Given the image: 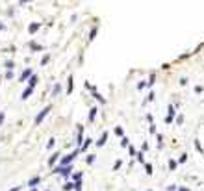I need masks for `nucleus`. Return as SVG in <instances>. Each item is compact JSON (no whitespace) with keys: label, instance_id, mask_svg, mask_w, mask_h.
Masks as SVG:
<instances>
[{"label":"nucleus","instance_id":"4","mask_svg":"<svg viewBox=\"0 0 204 191\" xmlns=\"http://www.w3.org/2000/svg\"><path fill=\"white\" fill-rule=\"evenodd\" d=\"M32 93H34V87H30V85H28V87H26L24 91H22L21 99H22V100H28V99H30V95H32Z\"/></svg>","mask_w":204,"mask_h":191},{"label":"nucleus","instance_id":"12","mask_svg":"<svg viewBox=\"0 0 204 191\" xmlns=\"http://www.w3.org/2000/svg\"><path fill=\"white\" fill-rule=\"evenodd\" d=\"M13 65H15V63H13L11 60H7V61H6V69H7V71H11V69H13Z\"/></svg>","mask_w":204,"mask_h":191},{"label":"nucleus","instance_id":"2","mask_svg":"<svg viewBox=\"0 0 204 191\" xmlns=\"http://www.w3.org/2000/svg\"><path fill=\"white\" fill-rule=\"evenodd\" d=\"M78 152H80V149H76L74 152H70V154H67V156H63V158L60 160V165H69V163L72 162L74 158H76V154H78Z\"/></svg>","mask_w":204,"mask_h":191},{"label":"nucleus","instance_id":"15","mask_svg":"<svg viewBox=\"0 0 204 191\" xmlns=\"http://www.w3.org/2000/svg\"><path fill=\"white\" fill-rule=\"evenodd\" d=\"M4 119H6V113H4V111H0V126H2V123H4Z\"/></svg>","mask_w":204,"mask_h":191},{"label":"nucleus","instance_id":"23","mask_svg":"<svg viewBox=\"0 0 204 191\" xmlns=\"http://www.w3.org/2000/svg\"><path fill=\"white\" fill-rule=\"evenodd\" d=\"M0 84H2V82H0Z\"/></svg>","mask_w":204,"mask_h":191},{"label":"nucleus","instance_id":"16","mask_svg":"<svg viewBox=\"0 0 204 191\" xmlns=\"http://www.w3.org/2000/svg\"><path fill=\"white\" fill-rule=\"evenodd\" d=\"M48 60H50V56H45V58H43V60H41V65H45V63H48Z\"/></svg>","mask_w":204,"mask_h":191},{"label":"nucleus","instance_id":"9","mask_svg":"<svg viewBox=\"0 0 204 191\" xmlns=\"http://www.w3.org/2000/svg\"><path fill=\"white\" fill-rule=\"evenodd\" d=\"M61 91V87H60V84H56L54 85V89H52V97H58V93Z\"/></svg>","mask_w":204,"mask_h":191},{"label":"nucleus","instance_id":"8","mask_svg":"<svg viewBox=\"0 0 204 191\" xmlns=\"http://www.w3.org/2000/svg\"><path fill=\"white\" fill-rule=\"evenodd\" d=\"M39 182H41V178H39V176H34L32 180L28 182V186H32V188H34V186H35V184H39Z\"/></svg>","mask_w":204,"mask_h":191},{"label":"nucleus","instance_id":"13","mask_svg":"<svg viewBox=\"0 0 204 191\" xmlns=\"http://www.w3.org/2000/svg\"><path fill=\"white\" fill-rule=\"evenodd\" d=\"M54 143H56V139H48V143H46V149H52Z\"/></svg>","mask_w":204,"mask_h":191},{"label":"nucleus","instance_id":"22","mask_svg":"<svg viewBox=\"0 0 204 191\" xmlns=\"http://www.w3.org/2000/svg\"><path fill=\"white\" fill-rule=\"evenodd\" d=\"M32 191H37V189H32Z\"/></svg>","mask_w":204,"mask_h":191},{"label":"nucleus","instance_id":"14","mask_svg":"<svg viewBox=\"0 0 204 191\" xmlns=\"http://www.w3.org/2000/svg\"><path fill=\"white\" fill-rule=\"evenodd\" d=\"M95 113H97V110L93 108V110H91V113H89V121H93V119H95Z\"/></svg>","mask_w":204,"mask_h":191},{"label":"nucleus","instance_id":"20","mask_svg":"<svg viewBox=\"0 0 204 191\" xmlns=\"http://www.w3.org/2000/svg\"><path fill=\"white\" fill-rule=\"evenodd\" d=\"M26 2H32V0H19V4H26Z\"/></svg>","mask_w":204,"mask_h":191},{"label":"nucleus","instance_id":"1","mask_svg":"<svg viewBox=\"0 0 204 191\" xmlns=\"http://www.w3.org/2000/svg\"><path fill=\"white\" fill-rule=\"evenodd\" d=\"M50 110H52V104H48V106H45V108H43L41 111H39V115L35 117V121H34V124H35V126H37V124H41V121L45 119L46 115H48V111H50Z\"/></svg>","mask_w":204,"mask_h":191},{"label":"nucleus","instance_id":"19","mask_svg":"<svg viewBox=\"0 0 204 191\" xmlns=\"http://www.w3.org/2000/svg\"><path fill=\"white\" fill-rule=\"evenodd\" d=\"M89 145H91V139H85V145H84V147H82V149H87V147H89Z\"/></svg>","mask_w":204,"mask_h":191},{"label":"nucleus","instance_id":"11","mask_svg":"<svg viewBox=\"0 0 204 191\" xmlns=\"http://www.w3.org/2000/svg\"><path fill=\"white\" fill-rule=\"evenodd\" d=\"M72 93V76H69V85H67V95Z\"/></svg>","mask_w":204,"mask_h":191},{"label":"nucleus","instance_id":"10","mask_svg":"<svg viewBox=\"0 0 204 191\" xmlns=\"http://www.w3.org/2000/svg\"><path fill=\"white\" fill-rule=\"evenodd\" d=\"M30 48H32V50H43V46H41V45H37V43H34V41H32V43H30Z\"/></svg>","mask_w":204,"mask_h":191},{"label":"nucleus","instance_id":"7","mask_svg":"<svg viewBox=\"0 0 204 191\" xmlns=\"http://www.w3.org/2000/svg\"><path fill=\"white\" fill-rule=\"evenodd\" d=\"M28 85H30V87H35V85H37V80H39V78H37V74H32V76H30L28 78Z\"/></svg>","mask_w":204,"mask_h":191},{"label":"nucleus","instance_id":"18","mask_svg":"<svg viewBox=\"0 0 204 191\" xmlns=\"http://www.w3.org/2000/svg\"><path fill=\"white\" fill-rule=\"evenodd\" d=\"M106 137H108V135H106V134H104V135H102V137H100V141H99V145H104V141H106Z\"/></svg>","mask_w":204,"mask_h":191},{"label":"nucleus","instance_id":"3","mask_svg":"<svg viewBox=\"0 0 204 191\" xmlns=\"http://www.w3.org/2000/svg\"><path fill=\"white\" fill-rule=\"evenodd\" d=\"M32 74H34V71H32L30 67H28V69H24V71H22V74L19 76V82H26V80H28V78L32 76Z\"/></svg>","mask_w":204,"mask_h":191},{"label":"nucleus","instance_id":"6","mask_svg":"<svg viewBox=\"0 0 204 191\" xmlns=\"http://www.w3.org/2000/svg\"><path fill=\"white\" fill-rule=\"evenodd\" d=\"M58 160H60V152H54V154L48 158V165H54V163H56Z\"/></svg>","mask_w":204,"mask_h":191},{"label":"nucleus","instance_id":"17","mask_svg":"<svg viewBox=\"0 0 204 191\" xmlns=\"http://www.w3.org/2000/svg\"><path fill=\"white\" fill-rule=\"evenodd\" d=\"M6 78H7V80H13V72L7 71V72H6Z\"/></svg>","mask_w":204,"mask_h":191},{"label":"nucleus","instance_id":"5","mask_svg":"<svg viewBox=\"0 0 204 191\" xmlns=\"http://www.w3.org/2000/svg\"><path fill=\"white\" fill-rule=\"evenodd\" d=\"M39 28H41V22H34V24L28 26V32H30V34H35Z\"/></svg>","mask_w":204,"mask_h":191},{"label":"nucleus","instance_id":"21","mask_svg":"<svg viewBox=\"0 0 204 191\" xmlns=\"http://www.w3.org/2000/svg\"><path fill=\"white\" fill-rule=\"evenodd\" d=\"M0 30H2V24H0Z\"/></svg>","mask_w":204,"mask_h":191}]
</instances>
